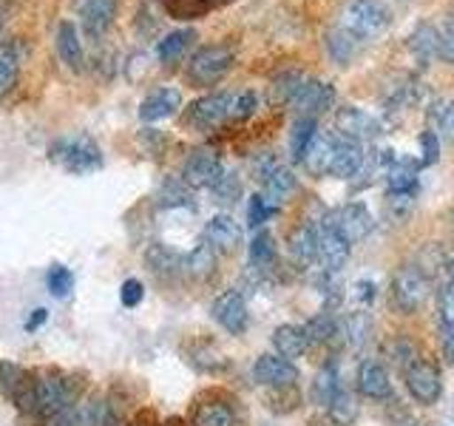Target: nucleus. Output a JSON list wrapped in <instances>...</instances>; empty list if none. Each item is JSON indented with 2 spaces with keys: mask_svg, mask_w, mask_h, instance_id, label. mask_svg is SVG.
I'll return each instance as SVG.
<instances>
[{
  "mask_svg": "<svg viewBox=\"0 0 454 426\" xmlns=\"http://www.w3.org/2000/svg\"><path fill=\"white\" fill-rule=\"evenodd\" d=\"M389 23L392 12L383 0H347L335 20V26H340L344 32L355 35L364 43L380 37L389 28Z\"/></svg>",
  "mask_w": 454,
  "mask_h": 426,
  "instance_id": "nucleus-1",
  "label": "nucleus"
},
{
  "mask_svg": "<svg viewBox=\"0 0 454 426\" xmlns=\"http://www.w3.org/2000/svg\"><path fill=\"white\" fill-rule=\"evenodd\" d=\"M429 273L418 264H401L395 270L392 284H389V293H392V304L397 307V312L403 316H411L418 312L426 302H429Z\"/></svg>",
  "mask_w": 454,
  "mask_h": 426,
  "instance_id": "nucleus-2",
  "label": "nucleus"
},
{
  "mask_svg": "<svg viewBox=\"0 0 454 426\" xmlns=\"http://www.w3.org/2000/svg\"><path fill=\"white\" fill-rule=\"evenodd\" d=\"M51 156L71 174H91L103 168V151L91 137H66L54 142Z\"/></svg>",
  "mask_w": 454,
  "mask_h": 426,
  "instance_id": "nucleus-3",
  "label": "nucleus"
},
{
  "mask_svg": "<svg viewBox=\"0 0 454 426\" xmlns=\"http://www.w3.org/2000/svg\"><path fill=\"white\" fill-rule=\"evenodd\" d=\"M287 106L298 114V117H321L335 106V89L324 80L301 77L295 85L293 97L287 99Z\"/></svg>",
  "mask_w": 454,
  "mask_h": 426,
  "instance_id": "nucleus-4",
  "label": "nucleus"
},
{
  "mask_svg": "<svg viewBox=\"0 0 454 426\" xmlns=\"http://www.w3.org/2000/svg\"><path fill=\"white\" fill-rule=\"evenodd\" d=\"M403 383H406L409 395L423 406L437 404L440 395H443V378H440V369L429 361H423V359L403 364Z\"/></svg>",
  "mask_w": 454,
  "mask_h": 426,
  "instance_id": "nucleus-5",
  "label": "nucleus"
},
{
  "mask_svg": "<svg viewBox=\"0 0 454 426\" xmlns=\"http://www.w3.org/2000/svg\"><path fill=\"white\" fill-rule=\"evenodd\" d=\"M324 222L330 225L333 231H335L340 239H344L349 248H352V245H358L361 239H366L369 233H372V227H375L372 213H369V208L361 205V202H349V205L335 208Z\"/></svg>",
  "mask_w": 454,
  "mask_h": 426,
  "instance_id": "nucleus-6",
  "label": "nucleus"
},
{
  "mask_svg": "<svg viewBox=\"0 0 454 426\" xmlns=\"http://www.w3.org/2000/svg\"><path fill=\"white\" fill-rule=\"evenodd\" d=\"M233 66V54L227 46H202L188 63V80L199 85H213Z\"/></svg>",
  "mask_w": 454,
  "mask_h": 426,
  "instance_id": "nucleus-7",
  "label": "nucleus"
},
{
  "mask_svg": "<svg viewBox=\"0 0 454 426\" xmlns=\"http://www.w3.org/2000/svg\"><path fill=\"white\" fill-rule=\"evenodd\" d=\"M74 401V390L68 387V381L60 375H49V378H37L35 381V415H57L71 406Z\"/></svg>",
  "mask_w": 454,
  "mask_h": 426,
  "instance_id": "nucleus-8",
  "label": "nucleus"
},
{
  "mask_svg": "<svg viewBox=\"0 0 454 426\" xmlns=\"http://www.w3.org/2000/svg\"><path fill=\"white\" fill-rule=\"evenodd\" d=\"M231 106H233V91H213L199 97L188 108V122L196 128H216L231 122Z\"/></svg>",
  "mask_w": 454,
  "mask_h": 426,
  "instance_id": "nucleus-9",
  "label": "nucleus"
},
{
  "mask_svg": "<svg viewBox=\"0 0 454 426\" xmlns=\"http://www.w3.org/2000/svg\"><path fill=\"white\" fill-rule=\"evenodd\" d=\"M224 174L222 160L216 151L210 148H196L182 165V179L191 185V188H213Z\"/></svg>",
  "mask_w": 454,
  "mask_h": 426,
  "instance_id": "nucleus-10",
  "label": "nucleus"
},
{
  "mask_svg": "<svg viewBox=\"0 0 454 426\" xmlns=\"http://www.w3.org/2000/svg\"><path fill=\"white\" fill-rule=\"evenodd\" d=\"M335 128H338V137H347L352 142H369L383 131L378 117L355 106H340L335 111Z\"/></svg>",
  "mask_w": 454,
  "mask_h": 426,
  "instance_id": "nucleus-11",
  "label": "nucleus"
},
{
  "mask_svg": "<svg viewBox=\"0 0 454 426\" xmlns=\"http://www.w3.org/2000/svg\"><path fill=\"white\" fill-rule=\"evenodd\" d=\"M253 378L270 390H284L298 383V369L293 361L281 359V355H259L253 364Z\"/></svg>",
  "mask_w": 454,
  "mask_h": 426,
  "instance_id": "nucleus-12",
  "label": "nucleus"
},
{
  "mask_svg": "<svg viewBox=\"0 0 454 426\" xmlns=\"http://www.w3.org/2000/svg\"><path fill=\"white\" fill-rule=\"evenodd\" d=\"M210 316L219 321V327H224L231 335H241L247 330V304L245 296L239 290H224L222 296H216V302L210 307Z\"/></svg>",
  "mask_w": 454,
  "mask_h": 426,
  "instance_id": "nucleus-13",
  "label": "nucleus"
},
{
  "mask_svg": "<svg viewBox=\"0 0 454 426\" xmlns=\"http://www.w3.org/2000/svg\"><path fill=\"white\" fill-rule=\"evenodd\" d=\"M366 160V146L364 142H352L347 137L335 134V148H333V162H330V177L338 179H355L361 174Z\"/></svg>",
  "mask_w": 454,
  "mask_h": 426,
  "instance_id": "nucleus-14",
  "label": "nucleus"
},
{
  "mask_svg": "<svg viewBox=\"0 0 454 426\" xmlns=\"http://www.w3.org/2000/svg\"><path fill=\"white\" fill-rule=\"evenodd\" d=\"M316 245H318V262L324 264L326 273H338L349 262V245L326 222L316 225Z\"/></svg>",
  "mask_w": 454,
  "mask_h": 426,
  "instance_id": "nucleus-15",
  "label": "nucleus"
},
{
  "mask_svg": "<svg viewBox=\"0 0 454 426\" xmlns=\"http://www.w3.org/2000/svg\"><path fill=\"white\" fill-rule=\"evenodd\" d=\"M205 241L222 256L233 253L241 245V225L227 213H219L205 225Z\"/></svg>",
  "mask_w": 454,
  "mask_h": 426,
  "instance_id": "nucleus-16",
  "label": "nucleus"
},
{
  "mask_svg": "<svg viewBox=\"0 0 454 426\" xmlns=\"http://www.w3.org/2000/svg\"><path fill=\"white\" fill-rule=\"evenodd\" d=\"M77 12L82 18L85 35L99 37V35H106L111 28V23H114V14H117V0H77Z\"/></svg>",
  "mask_w": 454,
  "mask_h": 426,
  "instance_id": "nucleus-17",
  "label": "nucleus"
},
{
  "mask_svg": "<svg viewBox=\"0 0 454 426\" xmlns=\"http://www.w3.org/2000/svg\"><path fill=\"white\" fill-rule=\"evenodd\" d=\"M358 392L369 401H387L392 395V381H389V373L387 367L380 361H364L358 367Z\"/></svg>",
  "mask_w": 454,
  "mask_h": 426,
  "instance_id": "nucleus-18",
  "label": "nucleus"
},
{
  "mask_svg": "<svg viewBox=\"0 0 454 426\" xmlns=\"http://www.w3.org/2000/svg\"><path fill=\"white\" fill-rule=\"evenodd\" d=\"M182 106V94L174 89V85H162V89L151 91L139 106V117L145 122H156L165 117H174Z\"/></svg>",
  "mask_w": 454,
  "mask_h": 426,
  "instance_id": "nucleus-19",
  "label": "nucleus"
},
{
  "mask_svg": "<svg viewBox=\"0 0 454 426\" xmlns=\"http://www.w3.org/2000/svg\"><path fill=\"white\" fill-rule=\"evenodd\" d=\"M287 250H290V259H293V264H298L301 270H307V267L316 264V262H318L316 225H301V227H295V231L290 233Z\"/></svg>",
  "mask_w": 454,
  "mask_h": 426,
  "instance_id": "nucleus-20",
  "label": "nucleus"
},
{
  "mask_svg": "<svg viewBox=\"0 0 454 426\" xmlns=\"http://www.w3.org/2000/svg\"><path fill=\"white\" fill-rule=\"evenodd\" d=\"M333 148L335 137L333 134H316L309 142V148L301 156V165L309 170L312 177H330V162H333Z\"/></svg>",
  "mask_w": 454,
  "mask_h": 426,
  "instance_id": "nucleus-21",
  "label": "nucleus"
},
{
  "mask_svg": "<svg viewBox=\"0 0 454 426\" xmlns=\"http://www.w3.org/2000/svg\"><path fill=\"white\" fill-rule=\"evenodd\" d=\"M324 46H326V54H330L338 66H347L361 54V49L366 46V43L358 40L355 35H349V32H344L340 26H333L330 32H326Z\"/></svg>",
  "mask_w": 454,
  "mask_h": 426,
  "instance_id": "nucleus-22",
  "label": "nucleus"
},
{
  "mask_svg": "<svg viewBox=\"0 0 454 426\" xmlns=\"http://www.w3.org/2000/svg\"><path fill=\"white\" fill-rule=\"evenodd\" d=\"M273 347H276V352L281 355V359H287V361L301 359V355L307 352V347H309L304 327H295V324H281V327H276Z\"/></svg>",
  "mask_w": 454,
  "mask_h": 426,
  "instance_id": "nucleus-23",
  "label": "nucleus"
},
{
  "mask_svg": "<svg viewBox=\"0 0 454 426\" xmlns=\"http://www.w3.org/2000/svg\"><path fill=\"white\" fill-rule=\"evenodd\" d=\"M193 426H236V412L227 401H202L193 406L191 415Z\"/></svg>",
  "mask_w": 454,
  "mask_h": 426,
  "instance_id": "nucleus-24",
  "label": "nucleus"
},
{
  "mask_svg": "<svg viewBox=\"0 0 454 426\" xmlns=\"http://www.w3.org/2000/svg\"><path fill=\"white\" fill-rule=\"evenodd\" d=\"M57 54L68 68H82V40L71 20L60 23V28H57Z\"/></svg>",
  "mask_w": 454,
  "mask_h": 426,
  "instance_id": "nucleus-25",
  "label": "nucleus"
},
{
  "mask_svg": "<svg viewBox=\"0 0 454 426\" xmlns=\"http://www.w3.org/2000/svg\"><path fill=\"white\" fill-rule=\"evenodd\" d=\"M213 270H216V250H213L207 241L196 245L188 256H182V273H188L196 281L210 279Z\"/></svg>",
  "mask_w": 454,
  "mask_h": 426,
  "instance_id": "nucleus-26",
  "label": "nucleus"
},
{
  "mask_svg": "<svg viewBox=\"0 0 454 426\" xmlns=\"http://www.w3.org/2000/svg\"><path fill=\"white\" fill-rule=\"evenodd\" d=\"M264 185V199H267V202L270 205H281L284 202V199H287L290 193H293V188H295V177H293V170L287 168V165H276L273 170H270V174H267V179L262 182Z\"/></svg>",
  "mask_w": 454,
  "mask_h": 426,
  "instance_id": "nucleus-27",
  "label": "nucleus"
},
{
  "mask_svg": "<svg viewBox=\"0 0 454 426\" xmlns=\"http://www.w3.org/2000/svg\"><path fill=\"white\" fill-rule=\"evenodd\" d=\"M369 335H372V319H369V312H349L340 321V338L347 341L349 350H364L369 344Z\"/></svg>",
  "mask_w": 454,
  "mask_h": 426,
  "instance_id": "nucleus-28",
  "label": "nucleus"
},
{
  "mask_svg": "<svg viewBox=\"0 0 454 426\" xmlns=\"http://www.w3.org/2000/svg\"><path fill=\"white\" fill-rule=\"evenodd\" d=\"M276 241L273 236H270L267 231H259L253 236L250 241V270H255V273H270V270L276 267Z\"/></svg>",
  "mask_w": 454,
  "mask_h": 426,
  "instance_id": "nucleus-29",
  "label": "nucleus"
},
{
  "mask_svg": "<svg viewBox=\"0 0 454 426\" xmlns=\"http://www.w3.org/2000/svg\"><path fill=\"white\" fill-rule=\"evenodd\" d=\"M156 202L162 208H193V188L179 177H170L162 182L160 193H156Z\"/></svg>",
  "mask_w": 454,
  "mask_h": 426,
  "instance_id": "nucleus-30",
  "label": "nucleus"
},
{
  "mask_svg": "<svg viewBox=\"0 0 454 426\" xmlns=\"http://www.w3.org/2000/svg\"><path fill=\"white\" fill-rule=\"evenodd\" d=\"M304 333L309 344H333L335 338H340V321L333 312H318L316 319L307 321Z\"/></svg>",
  "mask_w": 454,
  "mask_h": 426,
  "instance_id": "nucleus-31",
  "label": "nucleus"
},
{
  "mask_svg": "<svg viewBox=\"0 0 454 426\" xmlns=\"http://www.w3.org/2000/svg\"><path fill=\"white\" fill-rule=\"evenodd\" d=\"M326 415H330L335 426H352L355 418H358V401H355V395L340 387L333 395V401L326 404Z\"/></svg>",
  "mask_w": 454,
  "mask_h": 426,
  "instance_id": "nucleus-32",
  "label": "nucleus"
},
{
  "mask_svg": "<svg viewBox=\"0 0 454 426\" xmlns=\"http://www.w3.org/2000/svg\"><path fill=\"white\" fill-rule=\"evenodd\" d=\"M193 32L191 28H179V32H170V35H165L160 43H156V57H160L162 63H174V60H179V57L184 54V49L191 46L193 43Z\"/></svg>",
  "mask_w": 454,
  "mask_h": 426,
  "instance_id": "nucleus-33",
  "label": "nucleus"
},
{
  "mask_svg": "<svg viewBox=\"0 0 454 426\" xmlns=\"http://www.w3.org/2000/svg\"><path fill=\"white\" fill-rule=\"evenodd\" d=\"M340 390V381H338V369H335V364H324L321 369H318V375H316V381H312V401L316 404H321V406H326L333 401V395Z\"/></svg>",
  "mask_w": 454,
  "mask_h": 426,
  "instance_id": "nucleus-34",
  "label": "nucleus"
},
{
  "mask_svg": "<svg viewBox=\"0 0 454 426\" xmlns=\"http://www.w3.org/2000/svg\"><path fill=\"white\" fill-rule=\"evenodd\" d=\"M318 134V122L312 120V117H298L293 122V131H290V156L295 162H301V156L304 151L309 148V142L312 137Z\"/></svg>",
  "mask_w": 454,
  "mask_h": 426,
  "instance_id": "nucleus-35",
  "label": "nucleus"
},
{
  "mask_svg": "<svg viewBox=\"0 0 454 426\" xmlns=\"http://www.w3.org/2000/svg\"><path fill=\"white\" fill-rule=\"evenodd\" d=\"M148 270H153L156 276H174L182 273V256H176L174 250H168L165 245H153L145 253Z\"/></svg>",
  "mask_w": 454,
  "mask_h": 426,
  "instance_id": "nucleus-36",
  "label": "nucleus"
},
{
  "mask_svg": "<svg viewBox=\"0 0 454 426\" xmlns=\"http://www.w3.org/2000/svg\"><path fill=\"white\" fill-rule=\"evenodd\" d=\"M437 46H440V28L432 23H420L415 28V35H411V49H415V54L423 57V60H432V57H437Z\"/></svg>",
  "mask_w": 454,
  "mask_h": 426,
  "instance_id": "nucleus-37",
  "label": "nucleus"
},
{
  "mask_svg": "<svg viewBox=\"0 0 454 426\" xmlns=\"http://www.w3.org/2000/svg\"><path fill=\"white\" fill-rule=\"evenodd\" d=\"M162 9L176 20H199L205 18L210 4L207 0H160Z\"/></svg>",
  "mask_w": 454,
  "mask_h": 426,
  "instance_id": "nucleus-38",
  "label": "nucleus"
},
{
  "mask_svg": "<svg viewBox=\"0 0 454 426\" xmlns=\"http://www.w3.org/2000/svg\"><path fill=\"white\" fill-rule=\"evenodd\" d=\"M46 288L54 298H66L71 290H74V273L63 264H54L46 276Z\"/></svg>",
  "mask_w": 454,
  "mask_h": 426,
  "instance_id": "nucleus-39",
  "label": "nucleus"
},
{
  "mask_svg": "<svg viewBox=\"0 0 454 426\" xmlns=\"http://www.w3.org/2000/svg\"><path fill=\"white\" fill-rule=\"evenodd\" d=\"M14 80H18V54L9 46H0V97H4Z\"/></svg>",
  "mask_w": 454,
  "mask_h": 426,
  "instance_id": "nucleus-40",
  "label": "nucleus"
},
{
  "mask_svg": "<svg viewBox=\"0 0 454 426\" xmlns=\"http://www.w3.org/2000/svg\"><path fill=\"white\" fill-rule=\"evenodd\" d=\"M213 193H216V202H222V205H233L236 199L241 196V179L236 177V174H224L219 177V182L213 185Z\"/></svg>",
  "mask_w": 454,
  "mask_h": 426,
  "instance_id": "nucleus-41",
  "label": "nucleus"
},
{
  "mask_svg": "<svg viewBox=\"0 0 454 426\" xmlns=\"http://www.w3.org/2000/svg\"><path fill=\"white\" fill-rule=\"evenodd\" d=\"M259 108V97L255 91H233V106H231V122L247 120Z\"/></svg>",
  "mask_w": 454,
  "mask_h": 426,
  "instance_id": "nucleus-42",
  "label": "nucleus"
},
{
  "mask_svg": "<svg viewBox=\"0 0 454 426\" xmlns=\"http://www.w3.org/2000/svg\"><path fill=\"white\" fill-rule=\"evenodd\" d=\"M437 316L443 330H454V284H443L437 290Z\"/></svg>",
  "mask_w": 454,
  "mask_h": 426,
  "instance_id": "nucleus-43",
  "label": "nucleus"
},
{
  "mask_svg": "<svg viewBox=\"0 0 454 426\" xmlns=\"http://www.w3.org/2000/svg\"><path fill=\"white\" fill-rule=\"evenodd\" d=\"M276 210H278V208H276V205H270L262 193L250 196V202H247V222H250V227H262L270 217H273Z\"/></svg>",
  "mask_w": 454,
  "mask_h": 426,
  "instance_id": "nucleus-44",
  "label": "nucleus"
},
{
  "mask_svg": "<svg viewBox=\"0 0 454 426\" xmlns=\"http://www.w3.org/2000/svg\"><path fill=\"white\" fill-rule=\"evenodd\" d=\"M434 120L437 128L443 131V137L454 146V99H446V103H437L434 108Z\"/></svg>",
  "mask_w": 454,
  "mask_h": 426,
  "instance_id": "nucleus-45",
  "label": "nucleus"
},
{
  "mask_svg": "<svg viewBox=\"0 0 454 426\" xmlns=\"http://www.w3.org/2000/svg\"><path fill=\"white\" fill-rule=\"evenodd\" d=\"M142 296H145V288H142V281H139V279H128V281H122L120 298H122V304H125V307H137V304L142 302Z\"/></svg>",
  "mask_w": 454,
  "mask_h": 426,
  "instance_id": "nucleus-46",
  "label": "nucleus"
},
{
  "mask_svg": "<svg viewBox=\"0 0 454 426\" xmlns=\"http://www.w3.org/2000/svg\"><path fill=\"white\" fill-rule=\"evenodd\" d=\"M420 148H423V165H432L440 160V142L434 131H423L420 134Z\"/></svg>",
  "mask_w": 454,
  "mask_h": 426,
  "instance_id": "nucleus-47",
  "label": "nucleus"
},
{
  "mask_svg": "<svg viewBox=\"0 0 454 426\" xmlns=\"http://www.w3.org/2000/svg\"><path fill=\"white\" fill-rule=\"evenodd\" d=\"M437 57L454 66V28L443 26L440 28V46H437Z\"/></svg>",
  "mask_w": 454,
  "mask_h": 426,
  "instance_id": "nucleus-48",
  "label": "nucleus"
},
{
  "mask_svg": "<svg viewBox=\"0 0 454 426\" xmlns=\"http://www.w3.org/2000/svg\"><path fill=\"white\" fill-rule=\"evenodd\" d=\"M278 165V160H276V156L273 154H259V156H255V160H253V177L255 179H259V182H264L267 179V174H270V170H273Z\"/></svg>",
  "mask_w": 454,
  "mask_h": 426,
  "instance_id": "nucleus-49",
  "label": "nucleus"
},
{
  "mask_svg": "<svg viewBox=\"0 0 454 426\" xmlns=\"http://www.w3.org/2000/svg\"><path fill=\"white\" fill-rule=\"evenodd\" d=\"M440 350H443V359L454 364V330H443V341H440Z\"/></svg>",
  "mask_w": 454,
  "mask_h": 426,
  "instance_id": "nucleus-50",
  "label": "nucleus"
},
{
  "mask_svg": "<svg viewBox=\"0 0 454 426\" xmlns=\"http://www.w3.org/2000/svg\"><path fill=\"white\" fill-rule=\"evenodd\" d=\"M49 426H74V412H71V406L63 409V412H57V415H51Z\"/></svg>",
  "mask_w": 454,
  "mask_h": 426,
  "instance_id": "nucleus-51",
  "label": "nucleus"
},
{
  "mask_svg": "<svg viewBox=\"0 0 454 426\" xmlns=\"http://www.w3.org/2000/svg\"><path fill=\"white\" fill-rule=\"evenodd\" d=\"M46 319H49V312H46V310H43V307H40V310H35L32 316H28V321H26V330H28V333H35L37 327L46 324Z\"/></svg>",
  "mask_w": 454,
  "mask_h": 426,
  "instance_id": "nucleus-52",
  "label": "nucleus"
},
{
  "mask_svg": "<svg viewBox=\"0 0 454 426\" xmlns=\"http://www.w3.org/2000/svg\"><path fill=\"white\" fill-rule=\"evenodd\" d=\"M449 284H454V259L449 262Z\"/></svg>",
  "mask_w": 454,
  "mask_h": 426,
  "instance_id": "nucleus-53",
  "label": "nucleus"
},
{
  "mask_svg": "<svg viewBox=\"0 0 454 426\" xmlns=\"http://www.w3.org/2000/svg\"><path fill=\"white\" fill-rule=\"evenodd\" d=\"M446 26H449V28H454V12L449 14V20H446Z\"/></svg>",
  "mask_w": 454,
  "mask_h": 426,
  "instance_id": "nucleus-54",
  "label": "nucleus"
},
{
  "mask_svg": "<svg viewBox=\"0 0 454 426\" xmlns=\"http://www.w3.org/2000/svg\"><path fill=\"white\" fill-rule=\"evenodd\" d=\"M451 231H454V213H451Z\"/></svg>",
  "mask_w": 454,
  "mask_h": 426,
  "instance_id": "nucleus-55",
  "label": "nucleus"
}]
</instances>
